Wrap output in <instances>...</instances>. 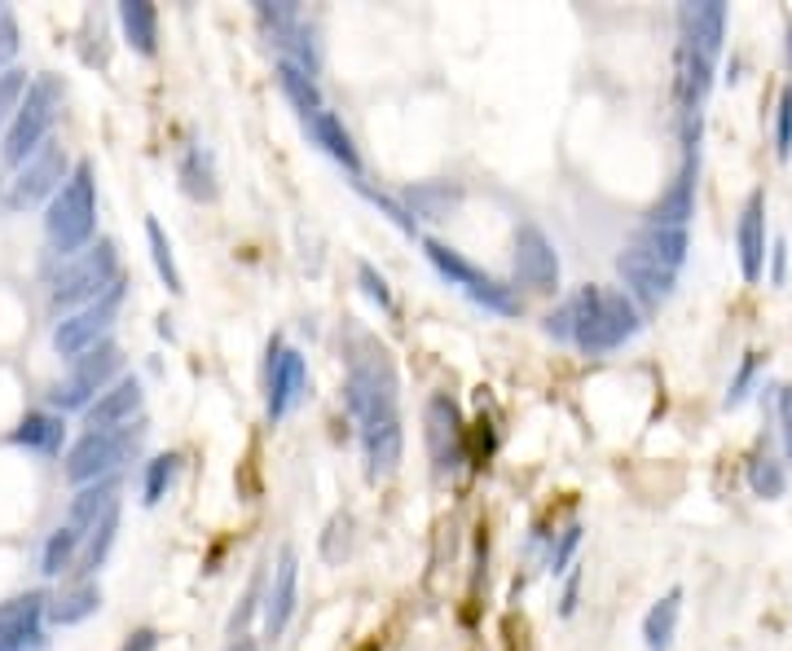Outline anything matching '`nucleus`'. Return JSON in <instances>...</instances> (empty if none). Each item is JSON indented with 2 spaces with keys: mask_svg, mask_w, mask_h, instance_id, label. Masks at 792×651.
Here are the masks:
<instances>
[{
  "mask_svg": "<svg viewBox=\"0 0 792 651\" xmlns=\"http://www.w3.org/2000/svg\"><path fill=\"white\" fill-rule=\"evenodd\" d=\"M344 405L357 423L366 476L384 480L400 467L405 431H400V378L388 343L366 326H344Z\"/></svg>",
  "mask_w": 792,
  "mask_h": 651,
  "instance_id": "nucleus-1",
  "label": "nucleus"
},
{
  "mask_svg": "<svg viewBox=\"0 0 792 651\" xmlns=\"http://www.w3.org/2000/svg\"><path fill=\"white\" fill-rule=\"evenodd\" d=\"M639 330H643V309L617 287H581L555 313H546V334L568 339L590 356L630 343Z\"/></svg>",
  "mask_w": 792,
  "mask_h": 651,
  "instance_id": "nucleus-2",
  "label": "nucleus"
},
{
  "mask_svg": "<svg viewBox=\"0 0 792 651\" xmlns=\"http://www.w3.org/2000/svg\"><path fill=\"white\" fill-rule=\"evenodd\" d=\"M97 234V181H93V168L88 163H75L66 185L49 199V212H44V238L53 247V256L71 260L79 256Z\"/></svg>",
  "mask_w": 792,
  "mask_h": 651,
  "instance_id": "nucleus-3",
  "label": "nucleus"
},
{
  "mask_svg": "<svg viewBox=\"0 0 792 651\" xmlns=\"http://www.w3.org/2000/svg\"><path fill=\"white\" fill-rule=\"evenodd\" d=\"M62 97H66V84L57 75H35L26 84V97H22V106L9 119L4 141H0V163L4 168H22L44 141H53V124L62 115Z\"/></svg>",
  "mask_w": 792,
  "mask_h": 651,
  "instance_id": "nucleus-4",
  "label": "nucleus"
},
{
  "mask_svg": "<svg viewBox=\"0 0 792 651\" xmlns=\"http://www.w3.org/2000/svg\"><path fill=\"white\" fill-rule=\"evenodd\" d=\"M119 282H124L119 278V247L110 238H101V243H88L79 256L62 260V269L53 274V287H49V305L66 318L75 309L97 305Z\"/></svg>",
  "mask_w": 792,
  "mask_h": 651,
  "instance_id": "nucleus-5",
  "label": "nucleus"
},
{
  "mask_svg": "<svg viewBox=\"0 0 792 651\" xmlns=\"http://www.w3.org/2000/svg\"><path fill=\"white\" fill-rule=\"evenodd\" d=\"M141 436H146V423H128V427H110V431H84L71 449H66V480L75 484V489H84V484H97V480H110V476H119V467L137 453V445H141Z\"/></svg>",
  "mask_w": 792,
  "mask_h": 651,
  "instance_id": "nucleus-6",
  "label": "nucleus"
},
{
  "mask_svg": "<svg viewBox=\"0 0 792 651\" xmlns=\"http://www.w3.org/2000/svg\"><path fill=\"white\" fill-rule=\"evenodd\" d=\"M422 256L431 260V269L449 282V287H458L467 300H475L480 309H489V313H502V318H520V300H515V291L506 287V282H497L493 274H484V269H475L467 256H458L453 247H445V243H436V238H422Z\"/></svg>",
  "mask_w": 792,
  "mask_h": 651,
  "instance_id": "nucleus-7",
  "label": "nucleus"
},
{
  "mask_svg": "<svg viewBox=\"0 0 792 651\" xmlns=\"http://www.w3.org/2000/svg\"><path fill=\"white\" fill-rule=\"evenodd\" d=\"M119 370H124V352H119V343H110V339H106L101 348L75 356L71 370H66V378L49 392L53 414H66V409H79V414H84V409L119 378Z\"/></svg>",
  "mask_w": 792,
  "mask_h": 651,
  "instance_id": "nucleus-8",
  "label": "nucleus"
},
{
  "mask_svg": "<svg viewBox=\"0 0 792 651\" xmlns=\"http://www.w3.org/2000/svg\"><path fill=\"white\" fill-rule=\"evenodd\" d=\"M66 177H71V159H66V150H62L57 141H44L22 168H13L9 185H4V203H9L13 212H26V207L53 199V194L66 185Z\"/></svg>",
  "mask_w": 792,
  "mask_h": 651,
  "instance_id": "nucleus-9",
  "label": "nucleus"
},
{
  "mask_svg": "<svg viewBox=\"0 0 792 651\" xmlns=\"http://www.w3.org/2000/svg\"><path fill=\"white\" fill-rule=\"evenodd\" d=\"M119 305H124V282H119V287H110L97 305L66 313L62 322L53 326V352H57V356H66V361H75V356H84V352L101 348V343L110 339V330H115Z\"/></svg>",
  "mask_w": 792,
  "mask_h": 651,
  "instance_id": "nucleus-10",
  "label": "nucleus"
},
{
  "mask_svg": "<svg viewBox=\"0 0 792 651\" xmlns=\"http://www.w3.org/2000/svg\"><path fill=\"white\" fill-rule=\"evenodd\" d=\"M422 440H427L431 467L440 476H453L467 462V423H462V409H458V401L449 392L427 396V405H422Z\"/></svg>",
  "mask_w": 792,
  "mask_h": 651,
  "instance_id": "nucleus-11",
  "label": "nucleus"
},
{
  "mask_svg": "<svg viewBox=\"0 0 792 651\" xmlns=\"http://www.w3.org/2000/svg\"><path fill=\"white\" fill-rule=\"evenodd\" d=\"M265 392H269V423H282L304 396H309V361L304 352L287 348L282 339L269 343V378H265Z\"/></svg>",
  "mask_w": 792,
  "mask_h": 651,
  "instance_id": "nucleus-12",
  "label": "nucleus"
},
{
  "mask_svg": "<svg viewBox=\"0 0 792 651\" xmlns=\"http://www.w3.org/2000/svg\"><path fill=\"white\" fill-rule=\"evenodd\" d=\"M515 282H524L533 296L559 291V256H555L546 230L533 221H520V230H515Z\"/></svg>",
  "mask_w": 792,
  "mask_h": 651,
  "instance_id": "nucleus-13",
  "label": "nucleus"
},
{
  "mask_svg": "<svg viewBox=\"0 0 792 651\" xmlns=\"http://www.w3.org/2000/svg\"><path fill=\"white\" fill-rule=\"evenodd\" d=\"M617 274H621V282H625V296L634 300V305H643V309H661L670 296H674V287H678V274L674 269H665L661 260H652L643 247H625L621 256H617Z\"/></svg>",
  "mask_w": 792,
  "mask_h": 651,
  "instance_id": "nucleus-14",
  "label": "nucleus"
},
{
  "mask_svg": "<svg viewBox=\"0 0 792 651\" xmlns=\"http://www.w3.org/2000/svg\"><path fill=\"white\" fill-rule=\"evenodd\" d=\"M727 4L723 0H687L678 4V44L705 53L718 62L723 40H727Z\"/></svg>",
  "mask_w": 792,
  "mask_h": 651,
  "instance_id": "nucleus-15",
  "label": "nucleus"
},
{
  "mask_svg": "<svg viewBox=\"0 0 792 651\" xmlns=\"http://www.w3.org/2000/svg\"><path fill=\"white\" fill-rule=\"evenodd\" d=\"M141 405H146L141 378L124 374V378H115V383L84 409V431H110V427L141 423Z\"/></svg>",
  "mask_w": 792,
  "mask_h": 651,
  "instance_id": "nucleus-16",
  "label": "nucleus"
},
{
  "mask_svg": "<svg viewBox=\"0 0 792 651\" xmlns=\"http://www.w3.org/2000/svg\"><path fill=\"white\" fill-rule=\"evenodd\" d=\"M44 595L26 590L9 604H0V651H40V621H44Z\"/></svg>",
  "mask_w": 792,
  "mask_h": 651,
  "instance_id": "nucleus-17",
  "label": "nucleus"
},
{
  "mask_svg": "<svg viewBox=\"0 0 792 651\" xmlns=\"http://www.w3.org/2000/svg\"><path fill=\"white\" fill-rule=\"evenodd\" d=\"M736 252H740L745 282H762V274H767V194L762 190H753L745 199V207H740Z\"/></svg>",
  "mask_w": 792,
  "mask_h": 651,
  "instance_id": "nucleus-18",
  "label": "nucleus"
},
{
  "mask_svg": "<svg viewBox=\"0 0 792 651\" xmlns=\"http://www.w3.org/2000/svg\"><path fill=\"white\" fill-rule=\"evenodd\" d=\"M296 595H300V559H296V551L287 546V551L278 555L274 581H269L265 604H260V612H265V639H282V630H287L291 617H296Z\"/></svg>",
  "mask_w": 792,
  "mask_h": 651,
  "instance_id": "nucleus-19",
  "label": "nucleus"
},
{
  "mask_svg": "<svg viewBox=\"0 0 792 651\" xmlns=\"http://www.w3.org/2000/svg\"><path fill=\"white\" fill-rule=\"evenodd\" d=\"M696 168H700V159H683L674 185L661 194V203L647 212L643 225H656V230H687L692 225V216H696Z\"/></svg>",
  "mask_w": 792,
  "mask_h": 651,
  "instance_id": "nucleus-20",
  "label": "nucleus"
},
{
  "mask_svg": "<svg viewBox=\"0 0 792 651\" xmlns=\"http://www.w3.org/2000/svg\"><path fill=\"white\" fill-rule=\"evenodd\" d=\"M13 445L31 449V453H44V458H57L62 453V440H66V418L53 414V409H31L13 431H9Z\"/></svg>",
  "mask_w": 792,
  "mask_h": 651,
  "instance_id": "nucleus-21",
  "label": "nucleus"
},
{
  "mask_svg": "<svg viewBox=\"0 0 792 651\" xmlns=\"http://www.w3.org/2000/svg\"><path fill=\"white\" fill-rule=\"evenodd\" d=\"M304 128L335 163H344L353 177H362V154H357V146H353V137H349V128H344V119L335 110H318L313 119H304Z\"/></svg>",
  "mask_w": 792,
  "mask_h": 651,
  "instance_id": "nucleus-22",
  "label": "nucleus"
},
{
  "mask_svg": "<svg viewBox=\"0 0 792 651\" xmlns=\"http://www.w3.org/2000/svg\"><path fill=\"white\" fill-rule=\"evenodd\" d=\"M176 181H181V190H185L194 203H212V199L221 194L212 150L199 146V141H190V146L181 150V159H176Z\"/></svg>",
  "mask_w": 792,
  "mask_h": 651,
  "instance_id": "nucleus-23",
  "label": "nucleus"
},
{
  "mask_svg": "<svg viewBox=\"0 0 792 651\" xmlns=\"http://www.w3.org/2000/svg\"><path fill=\"white\" fill-rule=\"evenodd\" d=\"M462 203V185H449V181H418L405 190V216H422V221H449V212Z\"/></svg>",
  "mask_w": 792,
  "mask_h": 651,
  "instance_id": "nucleus-24",
  "label": "nucleus"
},
{
  "mask_svg": "<svg viewBox=\"0 0 792 651\" xmlns=\"http://www.w3.org/2000/svg\"><path fill=\"white\" fill-rule=\"evenodd\" d=\"M119 476H110V480H97V484H84L75 498H71V511H66V524L84 537L110 506H119Z\"/></svg>",
  "mask_w": 792,
  "mask_h": 651,
  "instance_id": "nucleus-25",
  "label": "nucleus"
},
{
  "mask_svg": "<svg viewBox=\"0 0 792 651\" xmlns=\"http://www.w3.org/2000/svg\"><path fill=\"white\" fill-rule=\"evenodd\" d=\"M119 26L141 57L159 53V9L150 0H119Z\"/></svg>",
  "mask_w": 792,
  "mask_h": 651,
  "instance_id": "nucleus-26",
  "label": "nucleus"
},
{
  "mask_svg": "<svg viewBox=\"0 0 792 651\" xmlns=\"http://www.w3.org/2000/svg\"><path fill=\"white\" fill-rule=\"evenodd\" d=\"M115 533H119V506H110V511L84 533L79 555H75V564H71V573H75L79 581H88V577L106 564V555H110V546H115Z\"/></svg>",
  "mask_w": 792,
  "mask_h": 651,
  "instance_id": "nucleus-27",
  "label": "nucleus"
},
{
  "mask_svg": "<svg viewBox=\"0 0 792 651\" xmlns=\"http://www.w3.org/2000/svg\"><path fill=\"white\" fill-rule=\"evenodd\" d=\"M678 612H683V586H674L670 595H661L647 617H643V648L647 651H670L674 634H678Z\"/></svg>",
  "mask_w": 792,
  "mask_h": 651,
  "instance_id": "nucleus-28",
  "label": "nucleus"
},
{
  "mask_svg": "<svg viewBox=\"0 0 792 651\" xmlns=\"http://www.w3.org/2000/svg\"><path fill=\"white\" fill-rule=\"evenodd\" d=\"M97 608H101V590H97L93 581H75V586H66L57 599L44 604V617H49L53 626H79V621H88Z\"/></svg>",
  "mask_w": 792,
  "mask_h": 651,
  "instance_id": "nucleus-29",
  "label": "nucleus"
},
{
  "mask_svg": "<svg viewBox=\"0 0 792 651\" xmlns=\"http://www.w3.org/2000/svg\"><path fill=\"white\" fill-rule=\"evenodd\" d=\"M278 88H282V97L300 110V119H313L318 110H327L318 79H313L309 71H300L296 62H282V57H278Z\"/></svg>",
  "mask_w": 792,
  "mask_h": 651,
  "instance_id": "nucleus-30",
  "label": "nucleus"
},
{
  "mask_svg": "<svg viewBox=\"0 0 792 651\" xmlns=\"http://www.w3.org/2000/svg\"><path fill=\"white\" fill-rule=\"evenodd\" d=\"M634 247H643L652 260H661L665 269H683V260H687V247H692V234L687 230H656V225H643L639 234H634Z\"/></svg>",
  "mask_w": 792,
  "mask_h": 651,
  "instance_id": "nucleus-31",
  "label": "nucleus"
},
{
  "mask_svg": "<svg viewBox=\"0 0 792 651\" xmlns=\"http://www.w3.org/2000/svg\"><path fill=\"white\" fill-rule=\"evenodd\" d=\"M79 533L71 529V524H57L53 533H49V542H44V555H40V573L44 577H62V573H71V564H75V555H79Z\"/></svg>",
  "mask_w": 792,
  "mask_h": 651,
  "instance_id": "nucleus-32",
  "label": "nucleus"
},
{
  "mask_svg": "<svg viewBox=\"0 0 792 651\" xmlns=\"http://www.w3.org/2000/svg\"><path fill=\"white\" fill-rule=\"evenodd\" d=\"M146 243H150V260H154V269H159L163 287H168L172 296H181V291H185V282H181V269H176L172 243H168V234H163V225H159L154 216H146Z\"/></svg>",
  "mask_w": 792,
  "mask_h": 651,
  "instance_id": "nucleus-33",
  "label": "nucleus"
},
{
  "mask_svg": "<svg viewBox=\"0 0 792 651\" xmlns=\"http://www.w3.org/2000/svg\"><path fill=\"white\" fill-rule=\"evenodd\" d=\"M749 489H753L762 502L784 498V489H789V467H784L780 458H771V453H758V458L749 462Z\"/></svg>",
  "mask_w": 792,
  "mask_h": 651,
  "instance_id": "nucleus-34",
  "label": "nucleus"
},
{
  "mask_svg": "<svg viewBox=\"0 0 792 651\" xmlns=\"http://www.w3.org/2000/svg\"><path fill=\"white\" fill-rule=\"evenodd\" d=\"M176 471H181V453H159L146 462V480H141V502L146 506H159L168 498V489L176 484Z\"/></svg>",
  "mask_w": 792,
  "mask_h": 651,
  "instance_id": "nucleus-35",
  "label": "nucleus"
},
{
  "mask_svg": "<svg viewBox=\"0 0 792 651\" xmlns=\"http://www.w3.org/2000/svg\"><path fill=\"white\" fill-rule=\"evenodd\" d=\"M22 97H26V71L22 66L0 71V128H9V119L22 106Z\"/></svg>",
  "mask_w": 792,
  "mask_h": 651,
  "instance_id": "nucleus-36",
  "label": "nucleus"
},
{
  "mask_svg": "<svg viewBox=\"0 0 792 651\" xmlns=\"http://www.w3.org/2000/svg\"><path fill=\"white\" fill-rule=\"evenodd\" d=\"M260 604H265V568H256V577H251L243 604L234 608V617H229V639H243V630H247V621L260 612Z\"/></svg>",
  "mask_w": 792,
  "mask_h": 651,
  "instance_id": "nucleus-37",
  "label": "nucleus"
},
{
  "mask_svg": "<svg viewBox=\"0 0 792 651\" xmlns=\"http://www.w3.org/2000/svg\"><path fill=\"white\" fill-rule=\"evenodd\" d=\"M758 370H762V356H758V352H745V361H740V370H736V378H731V387H727V409L745 405V396H749Z\"/></svg>",
  "mask_w": 792,
  "mask_h": 651,
  "instance_id": "nucleus-38",
  "label": "nucleus"
},
{
  "mask_svg": "<svg viewBox=\"0 0 792 651\" xmlns=\"http://www.w3.org/2000/svg\"><path fill=\"white\" fill-rule=\"evenodd\" d=\"M357 282H362V291L384 309V313H393L396 300H393V287H388V278L375 269V265H357Z\"/></svg>",
  "mask_w": 792,
  "mask_h": 651,
  "instance_id": "nucleus-39",
  "label": "nucleus"
},
{
  "mask_svg": "<svg viewBox=\"0 0 792 651\" xmlns=\"http://www.w3.org/2000/svg\"><path fill=\"white\" fill-rule=\"evenodd\" d=\"M577 546H581V524H568V529L559 533V546L550 551V577H559V573H568V568H572Z\"/></svg>",
  "mask_w": 792,
  "mask_h": 651,
  "instance_id": "nucleus-40",
  "label": "nucleus"
},
{
  "mask_svg": "<svg viewBox=\"0 0 792 651\" xmlns=\"http://www.w3.org/2000/svg\"><path fill=\"white\" fill-rule=\"evenodd\" d=\"M780 115H775V154L780 159H789L792 154V84H784V93H780V106H775Z\"/></svg>",
  "mask_w": 792,
  "mask_h": 651,
  "instance_id": "nucleus-41",
  "label": "nucleus"
},
{
  "mask_svg": "<svg viewBox=\"0 0 792 651\" xmlns=\"http://www.w3.org/2000/svg\"><path fill=\"white\" fill-rule=\"evenodd\" d=\"M18 57V18L0 9V71H9Z\"/></svg>",
  "mask_w": 792,
  "mask_h": 651,
  "instance_id": "nucleus-42",
  "label": "nucleus"
},
{
  "mask_svg": "<svg viewBox=\"0 0 792 651\" xmlns=\"http://www.w3.org/2000/svg\"><path fill=\"white\" fill-rule=\"evenodd\" d=\"M349 529H353V520H349V515H335V520H331L327 542H322V555H327L331 564H340V537H344V546H349Z\"/></svg>",
  "mask_w": 792,
  "mask_h": 651,
  "instance_id": "nucleus-43",
  "label": "nucleus"
},
{
  "mask_svg": "<svg viewBox=\"0 0 792 651\" xmlns=\"http://www.w3.org/2000/svg\"><path fill=\"white\" fill-rule=\"evenodd\" d=\"M362 194H366V199H371V203H375L379 212H388V216H393V221H396V225H400V230H405V234H414V221L405 216V207H400L396 199H388V194H379V190H366V185H362Z\"/></svg>",
  "mask_w": 792,
  "mask_h": 651,
  "instance_id": "nucleus-44",
  "label": "nucleus"
},
{
  "mask_svg": "<svg viewBox=\"0 0 792 651\" xmlns=\"http://www.w3.org/2000/svg\"><path fill=\"white\" fill-rule=\"evenodd\" d=\"M775 409H780V431H784V449H789V462H792V383L789 387H780Z\"/></svg>",
  "mask_w": 792,
  "mask_h": 651,
  "instance_id": "nucleus-45",
  "label": "nucleus"
},
{
  "mask_svg": "<svg viewBox=\"0 0 792 651\" xmlns=\"http://www.w3.org/2000/svg\"><path fill=\"white\" fill-rule=\"evenodd\" d=\"M784 278H789V243L775 238V247H771V282L784 287Z\"/></svg>",
  "mask_w": 792,
  "mask_h": 651,
  "instance_id": "nucleus-46",
  "label": "nucleus"
},
{
  "mask_svg": "<svg viewBox=\"0 0 792 651\" xmlns=\"http://www.w3.org/2000/svg\"><path fill=\"white\" fill-rule=\"evenodd\" d=\"M577 590H581V573H568V586L559 595V617H572L577 612Z\"/></svg>",
  "mask_w": 792,
  "mask_h": 651,
  "instance_id": "nucleus-47",
  "label": "nucleus"
},
{
  "mask_svg": "<svg viewBox=\"0 0 792 651\" xmlns=\"http://www.w3.org/2000/svg\"><path fill=\"white\" fill-rule=\"evenodd\" d=\"M119 651H159V634H154V630H132L128 643Z\"/></svg>",
  "mask_w": 792,
  "mask_h": 651,
  "instance_id": "nucleus-48",
  "label": "nucleus"
},
{
  "mask_svg": "<svg viewBox=\"0 0 792 651\" xmlns=\"http://www.w3.org/2000/svg\"><path fill=\"white\" fill-rule=\"evenodd\" d=\"M789 66H792V26H789Z\"/></svg>",
  "mask_w": 792,
  "mask_h": 651,
  "instance_id": "nucleus-49",
  "label": "nucleus"
},
{
  "mask_svg": "<svg viewBox=\"0 0 792 651\" xmlns=\"http://www.w3.org/2000/svg\"><path fill=\"white\" fill-rule=\"evenodd\" d=\"M366 651H379V648H366Z\"/></svg>",
  "mask_w": 792,
  "mask_h": 651,
  "instance_id": "nucleus-50",
  "label": "nucleus"
}]
</instances>
